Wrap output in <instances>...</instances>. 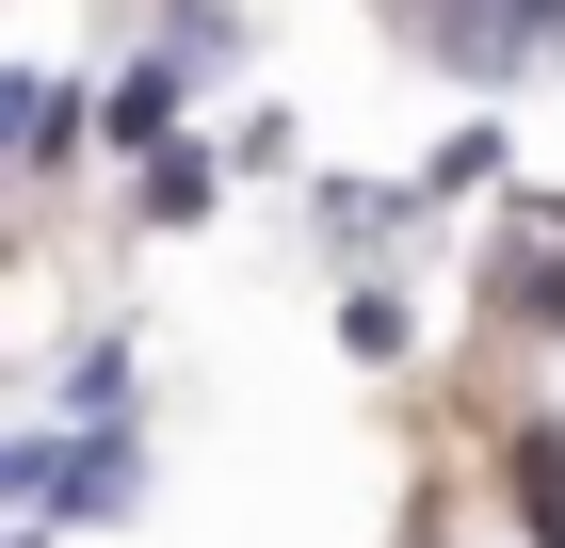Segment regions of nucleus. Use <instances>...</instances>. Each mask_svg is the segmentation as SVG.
<instances>
[{
  "mask_svg": "<svg viewBox=\"0 0 565 548\" xmlns=\"http://www.w3.org/2000/svg\"><path fill=\"white\" fill-rule=\"evenodd\" d=\"M518 484H533V516H550V548H565V436H533V452H518Z\"/></svg>",
  "mask_w": 565,
  "mask_h": 548,
  "instance_id": "nucleus-1",
  "label": "nucleus"
}]
</instances>
